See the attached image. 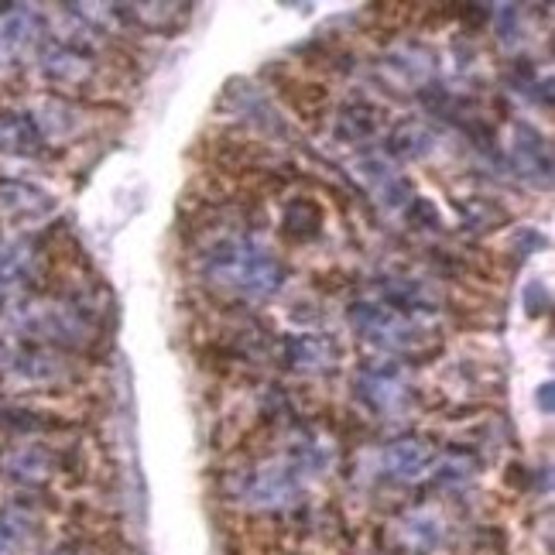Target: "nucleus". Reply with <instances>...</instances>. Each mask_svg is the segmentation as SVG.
<instances>
[{
	"label": "nucleus",
	"instance_id": "f257e3e1",
	"mask_svg": "<svg viewBox=\"0 0 555 555\" xmlns=\"http://www.w3.org/2000/svg\"><path fill=\"white\" fill-rule=\"evenodd\" d=\"M209 271L220 281L240 288L247 295H271L285 281V268L268 251L254 247L251 240H227L209 251Z\"/></svg>",
	"mask_w": 555,
	"mask_h": 555
},
{
	"label": "nucleus",
	"instance_id": "f03ea898",
	"mask_svg": "<svg viewBox=\"0 0 555 555\" xmlns=\"http://www.w3.org/2000/svg\"><path fill=\"white\" fill-rule=\"evenodd\" d=\"M336 360V347L326 336H299V340L288 343V364L302 370H319L329 367Z\"/></svg>",
	"mask_w": 555,
	"mask_h": 555
},
{
	"label": "nucleus",
	"instance_id": "7ed1b4c3",
	"mask_svg": "<svg viewBox=\"0 0 555 555\" xmlns=\"http://www.w3.org/2000/svg\"><path fill=\"white\" fill-rule=\"evenodd\" d=\"M429 460H432V449L418 439L394 442V446L388 449V470L401 473V477H415V473H422Z\"/></svg>",
	"mask_w": 555,
	"mask_h": 555
},
{
	"label": "nucleus",
	"instance_id": "20e7f679",
	"mask_svg": "<svg viewBox=\"0 0 555 555\" xmlns=\"http://www.w3.org/2000/svg\"><path fill=\"white\" fill-rule=\"evenodd\" d=\"M0 203H4V209H11V213H18L21 209V213L38 216L52 206V199L42 196V192L31 189V185H24V182H4L0 185Z\"/></svg>",
	"mask_w": 555,
	"mask_h": 555
},
{
	"label": "nucleus",
	"instance_id": "39448f33",
	"mask_svg": "<svg viewBox=\"0 0 555 555\" xmlns=\"http://www.w3.org/2000/svg\"><path fill=\"white\" fill-rule=\"evenodd\" d=\"M28 35H31V21L24 14H11L7 21H0V69H7V62L21 52Z\"/></svg>",
	"mask_w": 555,
	"mask_h": 555
},
{
	"label": "nucleus",
	"instance_id": "423d86ee",
	"mask_svg": "<svg viewBox=\"0 0 555 555\" xmlns=\"http://www.w3.org/2000/svg\"><path fill=\"white\" fill-rule=\"evenodd\" d=\"M0 144L11 151H31L35 148V124L28 117L4 114L0 117Z\"/></svg>",
	"mask_w": 555,
	"mask_h": 555
},
{
	"label": "nucleus",
	"instance_id": "0eeeda50",
	"mask_svg": "<svg viewBox=\"0 0 555 555\" xmlns=\"http://www.w3.org/2000/svg\"><path fill=\"white\" fill-rule=\"evenodd\" d=\"M319 223H323V216H319V209L312 206V203H305V199H299L292 209H288V220H285V227L292 237H299V240H309L312 233L319 230Z\"/></svg>",
	"mask_w": 555,
	"mask_h": 555
},
{
	"label": "nucleus",
	"instance_id": "6e6552de",
	"mask_svg": "<svg viewBox=\"0 0 555 555\" xmlns=\"http://www.w3.org/2000/svg\"><path fill=\"white\" fill-rule=\"evenodd\" d=\"M377 127V120H374V110H367V107H350V110H343V124H340V134L343 138H367L370 131Z\"/></svg>",
	"mask_w": 555,
	"mask_h": 555
},
{
	"label": "nucleus",
	"instance_id": "1a4fd4ad",
	"mask_svg": "<svg viewBox=\"0 0 555 555\" xmlns=\"http://www.w3.org/2000/svg\"><path fill=\"white\" fill-rule=\"evenodd\" d=\"M14 538H18V535H14V525H11V521H4V518H0V555H7V552H11Z\"/></svg>",
	"mask_w": 555,
	"mask_h": 555
}]
</instances>
